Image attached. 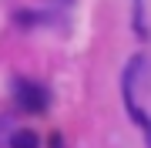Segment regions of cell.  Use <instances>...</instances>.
Listing matches in <instances>:
<instances>
[{
    "label": "cell",
    "mask_w": 151,
    "mask_h": 148,
    "mask_svg": "<svg viewBox=\"0 0 151 148\" xmlns=\"http://www.w3.org/2000/svg\"><path fill=\"white\" fill-rule=\"evenodd\" d=\"M10 91H14L17 108L30 111V115H40V111H47V104H50V91L44 88V84H37V81H27V77H14Z\"/></svg>",
    "instance_id": "6da1fadb"
},
{
    "label": "cell",
    "mask_w": 151,
    "mask_h": 148,
    "mask_svg": "<svg viewBox=\"0 0 151 148\" xmlns=\"http://www.w3.org/2000/svg\"><path fill=\"white\" fill-rule=\"evenodd\" d=\"M7 148H40V138H37V131H30V128H20V131L10 135Z\"/></svg>",
    "instance_id": "7a4b0ae2"
},
{
    "label": "cell",
    "mask_w": 151,
    "mask_h": 148,
    "mask_svg": "<svg viewBox=\"0 0 151 148\" xmlns=\"http://www.w3.org/2000/svg\"><path fill=\"white\" fill-rule=\"evenodd\" d=\"M145 138H148V148H151V121L145 125Z\"/></svg>",
    "instance_id": "3957f363"
}]
</instances>
